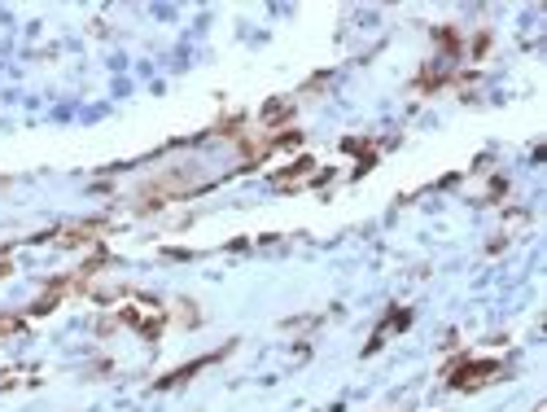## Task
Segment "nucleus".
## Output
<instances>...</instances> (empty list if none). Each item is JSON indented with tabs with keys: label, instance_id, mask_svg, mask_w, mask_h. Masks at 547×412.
<instances>
[{
	"label": "nucleus",
	"instance_id": "1",
	"mask_svg": "<svg viewBox=\"0 0 547 412\" xmlns=\"http://www.w3.org/2000/svg\"><path fill=\"white\" fill-rule=\"evenodd\" d=\"M494 369H499V364H490V359H486V364H460V369H451V386H460V391H464V386H477Z\"/></svg>",
	"mask_w": 547,
	"mask_h": 412
}]
</instances>
